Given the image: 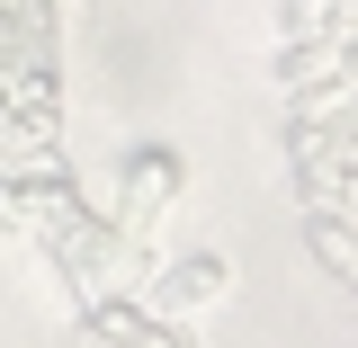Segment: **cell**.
Listing matches in <instances>:
<instances>
[{"label": "cell", "instance_id": "6da1fadb", "mask_svg": "<svg viewBox=\"0 0 358 348\" xmlns=\"http://www.w3.org/2000/svg\"><path fill=\"white\" fill-rule=\"evenodd\" d=\"M206 295H224V268H215V259H197V268H179L171 286H162V304H171V312H188V304H206Z\"/></svg>", "mask_w": 358, "mask_h": 348}, {"label": "cell", "instance_id": "7a4b0ae2", "mask_svg": "<svg viewBox=\"0 0 358 348\" xmlns=\"http://www.w3.org/2000/svg\"><path fill=\"white\" fill-rule=\"evenodd\" d=\"M171 161H152V170H134L126 179V223H152V206H162V197H171Z\"/></svg>", "mask_w": 358, "mask_h": 348}]
</instances>
